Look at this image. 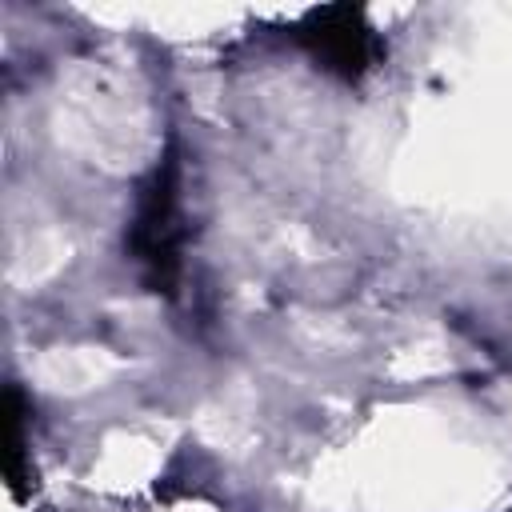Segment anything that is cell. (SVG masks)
Wrapping results in <instances>:
<instances>
[{
  "instance_id": "obj_1",
  "label": "cell",
  "mask_w": 512,
  "mask_h": 512,
  "mask_svg": "<svg viewBox=\"0 0 512 512\" xmlns=\"http://www.w3.org/2000/svg\"><path fill=\"white\" fill-rule=\"evenodd\" d=\"M176 156L172 148L160 156V164L148 172V180L140 184L136 196V216L128 228V252L140 264V276L152 292L172 296L176 280H180V192H176Z\"/></svg>"
},
{
  "instance_id": "obj_2",
  "label": "cell",
  "mask_w": 512,
  "mask_h": 512,
  "mask_svg": "<svg viewBox=\"0 0 512 512\" xmlns=\"http://www.w3.org/2000/svg\"><path fill=\"white\" fill-rule=\"evenodd\" d=\"M300 44L312 52V60L328 72H336L340 80H360L372 60L380 56L376 32L368 24V16L352 4H324L312 8L300 28H296Z\"/></svg>"
},
{
  "instance_id": "obj_3",
  "label": "cell",
  "mask_w": 512,
  "mask_h": 512,
  "mask_svg": "<svg viewBox=\"0 0 512 512\" xmlns=\"http://www.w3.org/2000/svg\"><path fill=\"white\" fill-rule=\"evenodd\" d=\"M20 420H24V404L20 392L8 384L4 388V476L12 484V492H24V436H20Z\"/></svg>"
}]
</instances>
